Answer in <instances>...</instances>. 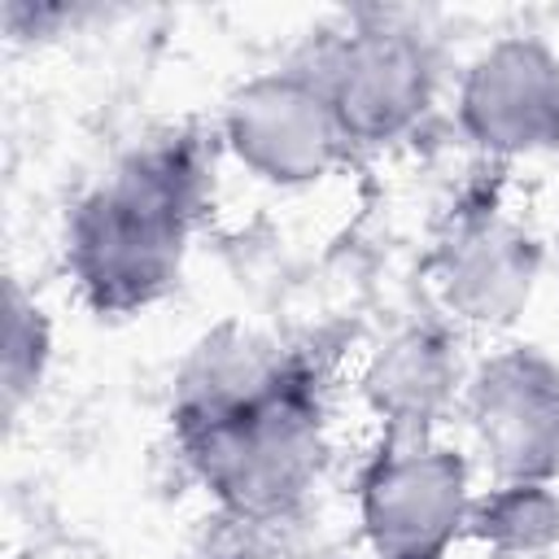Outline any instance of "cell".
<instances>
[{"label": "cell", "mask_w": 559, "mask_h": 559, "mask_svg": "<svg viewBox=\"0 0 559 559\" xmlns=\"http://www.w3.org/2000/svg\"><path fill=\"white\" fill-rule=\"evenodd\" d=\"M210 166L192 131L131 148L66 218V271L96 314H135L162 301L205 205Z\"/></svg>", "instance_id": "obj_1"}, {"label": "cell", "mask_w": 559, "mask_h": 559, "mask_svg": "<svg viewBox=\"0 0 559 559\" xmlns=\"http://www.w3.org/2000/svg\"><path fill=\"white\" fill-rule=\"evenodd\" d=\"M555 258H559V240H555Z\"/></svg>", "instance_id": "obj_14"}, {"label": "cell", "mask_w": 559, "mask_h": 559, "mask_svg": "<svg viewBox=\"0 0 559 559\" xmlns=\"http://www.w3.org/2000/svg\"><path fill=\"white\" fill-rule=\"evenodd\" d=\"M314 74L332 100V114L349 144H393L419 127L437 92L432 48L393 22H358L336 35Z\"/></svg>", "instance_id": "obj_5"}, {"label": "cell", "mask_w": 559, "mask_h": 559, "mask_svg": "<svg viewBox=\"0 0 559 559\" xmlns=\"http://www.w3.org/2000/svg\"><path fill=\"white\" fill-rule=\"evenodd\" d=\"M223 144L271 188H306L349 148L314 66H284L245 79L223 100Z\"/></svg>", "instance_id": "obj_4"}, {"label": "cell", "mask_w": 559, "mask_h": 559, "mask_svg": "<svg viewBox=\"0 0 559 559\" xmlns=\"http://www.w3.org/2000/svg\"><path fill=\"white\" fill-rule=\"evenodd\" d=\"M467 459L428 437L384 432L358 476V524L371 559H445L472 515Z\"/></svg>", "instance_id": "obj_3"}, {"label": "cell", "mask_w": 559, "mask_h": 559, "mask_svg": "<svg viewBox=\"0 0 559 559\" xmlns=\"http://www.w3.org/2000/svg\"><path fill=\"white\" fill-rule=\"evenodd\" d=\"M179 450L205 493L240 524H284L323 472V406L306 362H288L253 393L170 411Z\"/></svg>", "instance_id": "obj_2"}, {"label": "cell", "mask_w": 559, "mask_h": 559, "mask_svg": "<svg viewBox=\"0 0 559 559\" xmlns=\"http://www.w3.org/2000/svg\"><path fill=\"white\" fill-rule=\"evenodd\" d=\"M459 402L493 485H550L559 476V362L550 354L537 345L489 354Z\"/></svg>", "instance_id": "obj_6"}, {"label": "cell", "mask_w": 559, "mask_h": 559, "mask_svg": "<svg viewBox=\"0 0 559 559\" xmlns=\"http://www.w3.org/2000/svg\"><path fill=\"white\" fill-rule=\"evenodd\" d=\"M542 262L546 253L533 231L485 210L476 218H463L437 249V301L454 323L502 332L528 310L542 280Z\"/></svg>", "instance_id": "obj_8"}, {"label": "cell", "mask_w": 559, "mask_h": 559, "mask_svg": "<svg viewBox=\"0 0 559 559\" xmlns=\"http://www.w3.org/2000/svg\"><path fill=\"white\" fill-rule=\"evenodd\" d=\"M48 358H52L48 314L35 306V297L22 293L17 280H9V288H4V358H0V393H4L9 419L39 393Z\"/></svg>", "instance_id": "obj_11"}, {"label": "cell", "mask_w": 559, "mask_h": 559, "mask_svg": "<svg viewBox=\"0 0 559 559\" xmlns=\"http://www.w3.org/2000/svg\"><path fill=\"white\" fill-rule=\"evenodd\" d=\"M463 358L459 336L441 323L397 328L362 367V402L380 415L384 432L428 437L441 415L463 397Z\"/></svg>", "instance_id": "obj_9"}, {"label": "cell", "mask_w": 559, "mask_h": 559, "mask_svg": "<svg viewBox=\"0 0 559 559\" xmlns=\"http://www.w3.org/2000/svg\"><path fill=\"white\" fill-rule=\"evenodd\" d=\"M459 127L489 157L559 153V52L542 35H502L459 83Z\"/></svg>", "instance_id": "obj_7"}, {"label": "cell", "mask_w": 559, "mask_h": 559, "mask_svg": "<svg viewBox=\"0 0 559 559\" xmlns=\"http://www.w3.org/2000/svg\"><path fill=\"white\" fill-rule=\"evenodd\" d=\"M467 533L507 555H542L559 542V498L550 485H493L472 502Z\"/></svg>", "instance_id": "obj_10"}, {"label": "cell", "mask_w": 559, "mask_h": 559, "mask_svg": "<svg viewBox=\"0 0 559 559\" xmlns=\"http://www.w3.org/2000/svg\"><path fill=\"white\" fill-rule=\"evenodd\" d=\"M249 559H323V555H310V550H297V546H262Z\"/></svg>", "instance_id": "obj_13"}, {"label": "cell", "mask_w": 559, "mask_h": 559, "mask_svg": "<svg viewBox=\"0 0 559 559\" xmlns=\"http://www.w3.org/2000/svg\"><path fill=\"white\" fill-rule=\"evenodd\" d=\"M17 559H109V550L87 537V533H66V528H52V533H39L31 537Z\"/></svg>", "instance_id": "obj_12"}]
</instances>
